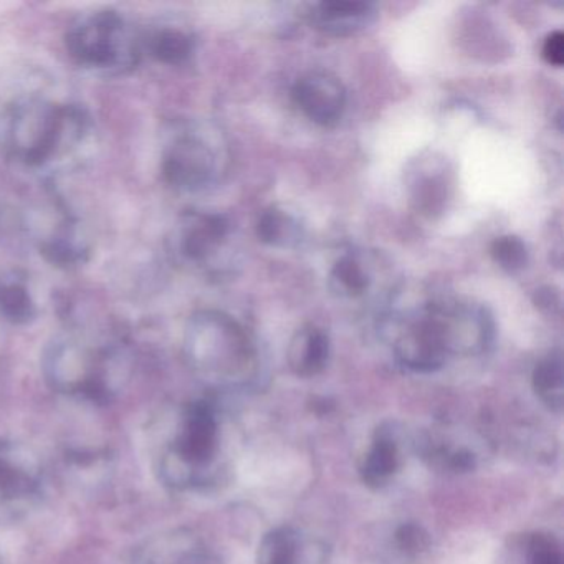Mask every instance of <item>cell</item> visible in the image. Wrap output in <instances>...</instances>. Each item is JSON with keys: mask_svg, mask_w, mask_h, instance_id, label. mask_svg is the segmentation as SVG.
I'll use <instances>...</instances> for the list:
<instances>
[{"mask_svg": "<svg viewBox=\"0 0 564 564\" xmlns=\"http://www.w3.org/2000/svg\"><path fill=\"white\" fill-rule=\"evenodd\" d=\"M44 375L61 394L108 404L128 379V359L118 346L67 336L48 346Z\"/></svg>", "mask_w": 564, "mask_h": 564, "instance_id": "6da1fadb", "label": "cell"}, {"mask_svg": "<svg viewBox=\"0 0 564 564\" xmlns=\"http://www.w3.org/2000/svg\"><path fill=\"white\" fill-rule=\"evenodd\" d=\"M65 45L75 64L108 75L131 70L143 51V41L130 22L111 9L75 19L65 35Z\"/></svg>", "mask_w": 564, "mask_h": 564, "instance_id": "7a4b0ae2", "label": "cell"}, {"mask_svg": "<svg viewBox=\"0 0 564 564\" xmlns=\"http://www.w3.org/2000/svg\"><path fill=\"white\" fill-rule=\"evenodd\" d=\"M219 452V421L210 402L196 401L181 415L176 434L160 458L161 480L176 490L209 481Z\"/></svg>", "mask_w": 564, "mask_h": 564, "instance_id": "3957f363", "label": "cell"}, {"mask_svg": "<svg viewBox=\"0 0 564 564\" xmlns=\"http://www.w3.org/2000/svg\"><path fill=\"white\" fill-rule=\"evenodd\" d=\"M186 356L197 375L226 381L249 361V343L229 316L203 313L187 328Z\"/></svg>", "mask_w": 564, "mask_h": 564, "instance_id": "277c9868", "label": "cell"}, {"mask_svg": "<svg viewBox=\"0 0 564 564\" xmlns=\"http://www.w3.org/2000/svg\"><path fill=\"white\" fill-rule=\"evenodd\" d=\"M72 121L70 115L55 105L28 101L11 117L12 150L28 163L44 164L64 150Z\"/></svg>", "mask_w": 564, "mask_h": 564, "instance_id": "5b68a950", "label": "cell"}, {"mask_svg": "<svg viewBox=\"0 0 564 564\" xmlns=\"http://www.w3.org/2000/svg\"><path fill=\"white\" fill-rule=\"evenodd\" d=\"M44 468L37 455L14 441L0 438V514L18 518L41 500Z\"/></svg>", "mask_w": 564, "mask_h": 564, "instance_id": "8992f818", "label": "cell"}, {"mask_svg": "<svg viewBox=\"0 0 564 564\" xmlns=\"http://www.w3.org/2000/svg\"><path fill=\"white\" fill-rule=\"evenodd\" d=\"M164 180L180 191L197 193L216 181L219 173V153L206 134L196 130L174 133L164 150Z\"/></svg>", "mask_w": 564, "mask_h": 564, "instance_id": "52a82bcc", "label": "cell"}, {"mask_svg": "<svg viewBox=\"0 0 564 564\" xmlns=\"http://www.w3.org/2000/svg\"><path fill=\"white\" fill-rule=\"evenodd\" d=\"M447 355H475L487 348L491 319L484 308L474 305L434 306L429 310Z\"/></svg>", "mask_w": 564, "mask_h": 564, "instance_id": "ba28073f", "label": "cell"}, {"mask_svg": "<svg viewBox=\"0 0 564 564\" xmlns=\"http://www.w3.org/2000/svg\"><path fill=\"white\" fill-rule=\"evenodd\" d=\"M293 101L299 110L319 127H335L346 110V90L329 72H308L296 80Z\"/></svg>", "mask_w": 564, "mask_h": 564, "instance_id": "9c48e42d", "label": "cell"}, {"mask_svg": "<svg viewBox=\"0 0 564 564\" xmlns=\"http://www.w3.org/2000/svg\"><path fill=\"white\" fill-rule=\"evenodd\" d=\"M229 234V220L220 214H187L177 230V250L186 262L206 267L226 247Z\"/></svg>", "mask_w": 564, "mask_h": 564, "instance_id": "30bf717a", "label": "cell"}, {"mask_svg": "<svg viewBox=\"0 0 564 564\" xmlns=\"http://www.w3.org/2000/svg\"><path fill=\"white\" fill-rule=\"evenodd\" d=\"M133 564H219L206 544L187 530H171L148 538Z\"/></svg>", "mask_w": 564, "mask_h": 564, "instance_id": "8fae6325", "label": "cell"}, {"mask_svg": "<svg viewBox=\"0 0 564 564\" xmlns=\"http://www.w3.org/2000/svg\"><path fill=\"white\" fill-rule=\"evenodd\" d=\"M395 356L405 368L417 372L435 371L444 365L447 351L431 313H425L419 322L412 323L399 335Z\"/></svg>", "mask_w": 564, "mask_h": 564, "instance_id": "7c38bea8", "label": "cell"}, {"mask_svg": "<svg viewBox=\"0 0 564 564\" xmlns=\"http://www.w3.org/2000/svg\"><path fill=\"white\" fill-rule=\"evenodd\" d=\"M308 19L310 24L318 31L336 37H346L371 28L378 19V11L369 2L336 0L310 6Z\"/></svg>", "mask_w": 564, "mask_h": 564, "instance_id": "4fadbf2b", "label": "cell"}, {"mask_svg": "<svg viewBox=\"0 0 564 564\" xmlns=\"http://www.w3.org/2000/svg\"><path fill=\"white\" fill-rule=\"evenodd\" d=\"M329 339L323 329L308 325L293 335L286 351L290 369L300 378H313L328 365Z\"/></svg>", "mask_w": 564, "mask_h": 564, "instance_id": "5bb4252c", "label": "cell"}, {"mask_svg": "<svg viewBox=\"0 0 564 564\" xmlns=\"http://www.w3.org/2000/svg\"><path fill=\"white\" fill-rule=\"evenodd\" d=\"M399 448L394 432L378 429L371 451L366 455L361 477L368 487L381 488L391 480L399 468Z\"/></svg>", "mask_w": 564, "mask_h": 564, "instance_id": "9a60e30c", "label": "cell"}, {"mask_svg": "<svg viewBox=\"0 0 564 564\" xmlns=\"http://www.w3.org/2000/svg\"><path fill=\"white\" fill-rule=\"evenodd\" d=\"M147 48L156 61L163 64L181 65L194 54V39L187 32L174 28H161L141 37Z\"/></svg>", "mask_w": 564, "mask_h": 564, "instance_id": "2e32d148", "label": "cell"}, {"mask_svg": "<svg viewBox=\"0 0 564 564\" xmlns=\"http://www.w3.org/2000/svg\"><path fill=\"white\" fill-rule=\"evenodd\" d=\"M257 236L267 246L295 247L302 242L303 227L292 214L280 207H270L260 214Z\"/></svg>", "mask_w": 564, "mask_h": 564, "instance_id": "e0dca14e", "label": "cell"}, {"mask_svg": "<svg viewBox=\"0 0 564 564\" xmlns=\"http://www.w3.org/2000/svg\"><path fill=\"white\" fill-rule=\"evenodd\" d=\"M533 388L546 408L554 412L563 411L564 371L560 351L550 352L538 362L533 371Z\"/></svg>", "mask_w": 564, "mask_h": 564, "instance_id": "ac0fdd59", "label": "cell"}, {"mask_svg": "<svg viewBox=\"0 0 564 564\" xmlns=\"http://www.w3.org/2000/svg\"><path fill=\"white\" fill-rule=\"evenodd\" d=\"M329 290L338 299H359L371 285L368 270L356 257H343L333 265L328 279Z\"/></svg>", "mask_w": 564, "mask_h": 564, "instance_id": "d6986e66", "label": "cell"}, {"mask_svg": "<svg viewBox=\"0 0 564 564\" xmlns=\"http://www.w3.org/2000/svg\"><path fill=\"white\" fill-rule=\"evenodd\" d=\"M0 315L14 325H28L37 316L31 292L19 280L0 282Z\"/></svg>", "mask_w": 564, "mask_h": 564, "instance_id": "ffe728a7", "label": "cell"}, {"mask_svg": "<svg viewBox=\"0 0 564 564\" xmlns=\"http://www.w3.org/2000/svg\"><path fill=\"white\" fill-rule=\"evenodd\" d=\"M259 564H299L300 540L292 528H276L263 536Z\"/></svg>", "mask_w": 564, "mask_h": 564, "instance_id": "44dd1931", "label": "cell"}, {"mask_svg": "<svg viewBox=\"0 0 564 564\" xmlns=\"http://www.w3.org/2000/svg\"><path fill=\"white\" fill-rule=\"evenodd\" d=\"M490 253L495 263L511 275L527 269L530 260L527 243L517 236L497 237L491 243Z\"/></svg>", "mask_w": 564, "mask_h": 564, "instance_id": "7402d4cb", "label": "cell"}, {"mask_svg": "<svg viewBox=\"0 0 564 564\" xmlns=\"http://www.w3.org/2000/svg\"><path fill=\"white\" fill-rule=\"evenodd\" d=\"M412 200H414L417 210L427 216L441 213L447 200V183L441 176H425L421 177L414 184V193H412Z\"/></svg>", "mask_w": 564, "mask_h": 564, "instance_id": "603a6c76", "label": "cell"}, {"mask_svg": "<svg viewBox=\"0 0 564 564\" xmlns=\"http://www.w3.org/2000/svg\"><path fill=\"white\" fill-rule=\"evenodd\" d=\"M395 543L409 556H419L431 546V536L417 523H404L395 531Z\"/></svg>", "mask_w": 564, "mask_h": 564, "instance_id": "cb8c5ba5", "label": "cell"}, {"mask_svg": "<svg viewBox=\"0 0 564 564\" xmlns=\"http://www.w3.org/2000/svg\"><path fill=\"white\" fill-rule=\"evenodd\" d=\"M531 564H563L561 546L550 534H533L530 540Z\"/></svg>", "mask_w": 564, "mask_h": 564, "instance_id": "d4e9b609", "label": "cell"}, {"mask_svg": "<svg viewBox=\"0 0 564 564\" xmlns=\"http://www.w3.org/2000/svg\"><path fill=\"white\" fill-rule=\"evenodd\" d=\"M543 58L553 67L564 64V34L561 31L551 32L543 44Z\"/></svg>", "mask_w": 564, "mask_h": 564, "instance_id": "484cf974", "label": "cell"}]
</instances>
